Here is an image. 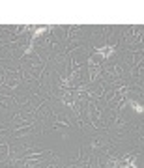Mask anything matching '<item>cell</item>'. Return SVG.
Segmentation results:
<instances>
[{
    "instance_id": "1",
    "label": "cell",
    "mask_w": 144,
    "mask_h": 168,
    "mask_svg": "<svg viewBox=\"0 0 144 168\" xmlns=\"http://www.w3.org/2000/svg\"><path fill=\"white\" fill-rule=\"evenodd\" d=\"M90 64H92V65H90V78L94 81V78H96L97 75H99V65H97V64H94L92 60H90Z\"/></svg>"
},
{
    "instance_id": "3",
    "label": "cell",
    "mask_w": 144,
    "mask_h": 168,
    "mask_svg": "<svg viewBox=\"0 0 144 168\" xmlns=\"http://www.w3.org/2000/svg\"><path fill=\"white\" fill-rule=\"evenodd\" d=\"M120 166V161L118 159H110L109 162H107V168H118Z\"/></svg>"
},
{
    "instance_id": "2",
    "label": "cell",
    "mask_w": 144,
    "mask_h": 168,
    "mask_svg": "<svg viewBox=\"0 0 144 168\" xmlns=\"http://www.w3.org/2000/svg\"><path fill=\"white\" fill-rule=\"evenodd\" d=\"M129 103H131V107L135 108V112L142 114V105H141V103H137V101H129Z\"/></svg>"
}]
</instances>
